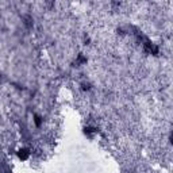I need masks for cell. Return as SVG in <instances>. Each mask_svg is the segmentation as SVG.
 I'll list each match as a JSON object with an SVG mask.
<instances>
[{
    "mask_svg": "<svg viewBox=\"0 0 173 173\" xmlns=\"http://www.w3.org/2000/svg\"><path fill=\"white\" fill-rule=\"evenodd\" d=\"M19 157H20L22 160H26L28 157V152L24 150V149H23V150H19Z\"/></svg>",
    "mask_w": 173,
    "mask_h": 173,
    "instance_id": "obj_1",
    "label": "cell"
}]
</instances>
